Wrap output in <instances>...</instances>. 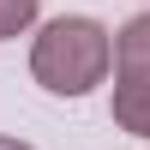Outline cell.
Masks as SVG:
<instances>
[{
	"instance_id": "cell-1",
	"label": "cell",
	"mask_w": 150,
	"mask_h": 150,
	"mask_svg": "<svg viewBox=\"0 0 150 150\" xmlns=\"http://www.w3.org/2000/svg\"><path fill=\"white\" fill-rule=\"evenodd\" d=\"M114 66V42H108L102 18H84V12H66V18H48L30 42V72L48 96H90L96 84Z\"/></svg>"
},
{
	"instance_id": "cell-5",
	"label": "cell",
	"mask_w": 150,
	"mask_h": 150,
	"mask_svg": "<svg viewBox=\"0 0 150 150\" xmlns=\"http://www.w3.org/2000/svg\"><path fill=\"white\" fill-rule=\"evenodd\" d=\"M0 150H36V144H24V138H0Z\"/></svg>"
},
{
	"instance_id": "cell-4",
	"label": "cell",
	"mask_w": 150,
	"mask_h": 150,
	"mask_svg": "<svg viewBox=\"0 0 150 150\" xmlns=\"http://www.w3.org/2000/svg\"><path fill=\"white\" fill-rule=\"evenodd\" d=\"M36 12H42V0H0V42L24 36V30L36 24Z\"/></svg>"
},
{
	"instance_id": "cell-2",
	"label": "cell",
	"mask_w": 150,
	"mask_h": 150,
	"mask_svg": "<svg viewBox=\"0 0 150 150\" xmlns=\"http://www.w3.org/2000/svg\"><path fill=\"white\" fill-rule=\"evenodd\" d=\"M114 126L150 138V72H114Z\"/></svg>"
},
{
	"instance_id": "cell-3",
	"label": "cell",
	"mask_w": 150,
	"mask_h": 150,
	"mask_svg": "<svg viewBox=\"0 0 150 150\" xmlns=\"http://www.w3.org/2000/svg\"><path fill=\"white\" fill-rule=\"evenodd\" d=\"M108 42H114V72H150V12L126 18Z\"/></svg>"
}]
</instances>
